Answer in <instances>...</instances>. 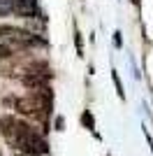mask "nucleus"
Listing matches in <instances>:
<instances>
[{"label": "nucleus", "mask_w": 153, "mask_h": 156, "mask_svg": "<svg viewBox=\"0 0 153 156\" xmlns=\"http://www.w3.org/2000/svg\"><path fill=\"white\" fill-rule=\"evenodd\" d=\"M12 9H14L16 16H25V19H32V16H35V5L28 2V0H16Z\"/></svg>", "instance_id": "1"}, {"label": "nucleus", "mask_w": 153, "mask_h": 156, "mask_svg": "<svg viewBox=\"0 0 153 156\" xmlns=\"http://www.w3.org/2000/svg\"><path fill=\"white\" fill-rule=\"evenodd\" d=\"M14 107H16V112H21V114H35V103H32V98H16L14 100Z\"/></svg>", "instance_id": "2"}, {"label": "nucleus", "mask_w": 153, "mask_h": 156, "mask_svg": "<svg viewBox=\"0 0 153 156\" xmlns=\"http://www.w3.org/2000/svg\"><path fill=\"white\" fill-rule=\"evenodd\" d=\"M14 126H16V119L14 117H2L0 119V133H2L7 140L14 137Z\"/></svg>", "instance_id": "3"}, {"label": "nucleus", "mask_w": 153, "mask_h": 156, "mask_svg": "<svg viewBox=\"0 0 153 156\" xmlns=\"http://www.w3.org/2000/svg\"><path fill=\"white\" fill-rule=\"evenodd\" d=\"M81 124H83V128H88V130H93L95 128V119H93V114H90L88 110L81 114Z\"/></svg>", "instance_id": "4"}, {"label": "nucleus", "mask_w": 153, "mask_h": 156, "mask_svg": "<svg viewBox=\"0 0 153 156\" xmlns=\"http://www.w3.org/2000/svg\"><path fill=\"white\" fill-rule=\"evenodd\" d=\"M111 79H114V84H116V91H118V98H125V91H123V84H121V79H118V75L116 72H111Z\"/></svg>", "instance_id": "5"}, {"label": "nucleus", "mask_w": 153, "mask_h": 156, "mask_svg": "<svg viewBox=\"0 0 153 156\" xmlns=\"http://www.w3.org/2000/svg\"><path fill=\"white\" fill-rule=\"evenodd\" d=\"M9 56H12V49L5 47V44H0V58H9Z\"/></svg>", "instance_id": "6"}, {"label": "nucleus", "mask_w": 153, "mask_h": 156, "mask_svg": "<svg viewBox=\"0 0 153 156\" xmlns=\"http://www.w3.org/2000/svg\"><path fill=\"white\" fill-rule=\"evenodd\" d=\"M63 126H65L63 117H58V119H56V130H63Z\"/></svg>", "instance_id": "7"}, {"label": "nucleus", "mask_w": 153, "mask_h": 156, "mask_svg": "<svg viewBox=\"0 0 153 156\" xmlns=\"http://www.w3.org/2000/svg\"><path fill=\"white\" fill-rule=\"evenodd\" d=\"M114 42H116V47H121V33H116V35H114Z\"/></svg>", "instance_id": "8"}, {"label": "nucleus", "mask_w": 153, "mask_h": 156, "mask_svg": "<svg viewBox=\"0 0 153 156\" xmlns=\"http://www.w3.org/2000/svg\"><path fill=\"white\" fill-rule=\"evenodd\" d=\"M2 14H5V9H0V16H2Z\"/></svg>", "instance_id": "9"}]
</instances>
